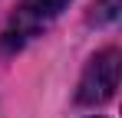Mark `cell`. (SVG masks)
I'll return each instance as SVG.
<instances>
[{
    "label": "cell",
    "instance_id": "cell-1",
    "mask_svg": "<svg viewBox=\"0 0 122 118\" xmlns=\"http://www.w3.org/2000/svg\"><path fill=\"white\" fill-rule=\"evenodd\" d=\"M73 0H20V7L10 13L7 26H3V36H0V49L3 53H20L30 39H36L63 17V10L69 7Z\"/></svg>",
    "mask_w": 122,
    "mask_h": 118
},
{
    "label": "cell",
    "instance_id": "cell-2",
    "mask_svg": "<svg viewBox=\"0 0 122 118\" xmlns=\"http://www.w3.org/2000/svg\"><path fill=\"white\" fill-rule=\"evenodd\" d=\"M119 69H122V53L116 46H106L86 62L76 85V102L79 105H102L116 95L119 89Z\"/></svg>",
    "mask_w": 122,
    "mask_h": 118
},
{
    "label": "cell",
    "instance_id": "cell-3",
    "mask_svg": "<svg viewBox=\"0 0 122 118\" xmlns=\"http://www.w3.org/2000/svg\"><path fill=\"white\" fill-rule=\"evenodd\" d=\"M119 10H122V0H96L92 10H89V23L96 26H109L119 20Z\"/></svg>",
    "mask_w": 122,
    "mask_h": 118
},
{
    "label": "cell",
    "instance_id": "cell-4",
    "mask_svg": "<svg viewBox=\"0 0 122 118\" xmlns=\"http://www.w3.org/2000/svg\"><path fill=\"white\" fill-rule=\"evenodd\" d=\"M96 118H99V115H96Z\"/></svg>",
    "mask_w": 122,
    "mask_h": 118
}]
</instances>
